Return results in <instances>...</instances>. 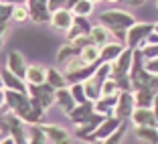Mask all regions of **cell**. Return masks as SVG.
<instances>
[{
  "instance_id": "cell-18",
  "label": "cell",
  "mask_w": 158,
  "mask_h": 144,
  "mask_svg": "<svg viewBox=\"0 0 158 144\" xmlns=\"http://www.w3.org/2000/svg\"><path fill=\"white\" fill-rule=\"evenodd\" d=\"M132 93H134V102L138 110H152L154 100H156V93L152 89H136Z\"/></svg>"
},
{
  "instance_id": "cell-30",
  "label": "cell",
  "mask_w": 158,
  "mask_h": 144,
  "mask_svg": "<svg viewBox=\"0 0 158 144\" xmlns=\"http://www.w3.org/2000/svg\"><path fill=\"white\" fill-rule=\"evenodd\" d=\"M73 27H77L83 35H91L93 24H91V20H89L87 16H73Z\"/></svg>"
},
{
  "instance_id": "cell-20",
  "label": "cell",
  "mask_w": 158,
  "mask_h": 144,
  "mask_svg": "<svg viewBox=\"0 0 158 144\" xmlns=\"http://www.w3.org/2000/svg\"><path fill=\"white\" fill-rule=\"evenodd\" d=\"M45 81H47V67L28 65V69H27V83L28 85H43Z\"/></svg>"
},
{
  "instance_id": "cell-38",
  "label": "cell",
  "mask_w": 158,
  "mask_h": 144,
  "mask_svg": "<svg viewBox=\"0 0 158 144\" xmlns=\"http://www.w3.org/2000/svg\"><path fill=\"white\" fill-rule=\"evenodd\" d=\"M152 112H154V116H156V120H158V93H156V100H154V106H152Z\"/></svg>"
},
{
  "instance_id": "cell-1",
  "label": "cell",
  "mask_w": 158,
  "mask_h": 144,
  "mask_svg": "<svg viewBox=\"0 0 158 144\" xmlns=\"http://www.w3.org/2000/svg\"><path fill=\"white\" fill-rule=\"evenodd\" d=\"M136 23H138L136 16L126 8H107L103 12H99V16H98V24L107 28V33L112 35L114 41L120 43V45H126V33Z\"/></svg>"
},
{
  "instance_id": "cell-28",
  "label": "cell",
  "mask_w": 158,
  "mask_h": 144,
  "mask_svg": "<svg viewBox=\"0 0 158 144\" xmlns=\"http://www.w3.org/2000/svg\"><path fill=\"white\" fill-rule=\"evenodd\" d=\"M12 20H14V23H27V20H31V14H28L27 4H14Z\"/></svg>"
},
{
  "instance_id": "cell-5",
  "label": "cell",
  "mask_w": 158,
  "mask_h": 144,
  "mask_svg": "<svg viewBox=\"0 0 158 144\" xmlns=\"http://www.w3.org/2000/svg\"><path fill=\"white\" fill-rule=\"evenodd\" d=\"M136 110V102H134V93L132 91H120L118 93V104L114 108V116L120 122L130 120L132 114Z\"/></svg>"
},
{
  "instance_id": "cell-36",
  "label": "cell",
  "mask_w": 158,
  "mask_h": 144,
  "mask_svg": "<svg viewBox=\"0 0 158 144\" xmlns=\"http://www.w3.org/2000/svg\"><path fill=\"white\" fill-rule=\"evenodd\" d=\"M81 35H83V33H81V31H79L77 27L69 28V31H67V43H73L75 39H79V37H81Z\"/></svg>"
},
{
  "instance_id": "cell-29",
  "label": "cell",
  "mask_w": 158,
  "mask_h": 144,
  "mask_svg": "<svg viewBox=\"0 0 158 144\" xmlns=\"http://www.w3.org/2000/svg\"><path fill=\"white\" fill-rule=\"evenodd\" d=\"M69 91H71V95H73V100H75V104H77V106H81V104H85V102H87V95H85L83 83L69 85Z\"/></svg>"
},
{
  "instance_id": "cell-12",
  "label": "cell",
  "mask_w": 158,
  "mask_h": 144,
  "mask_svg": "<svg viewBox=\"0 0 158 144\" xmlns=\"http://www.w3.org/2000/svg\"><path fill=\"white\" fill-rule=\"evenodd\" d=\"M130 120L134 124V128H142V126H146V128H158V120H156L152 110H138L136 108Z\"/></svg>"
},
{
  "instance_id": "cell-43",
  "label": "cell",
  "mask_w": 158,
  "mask_h": 144,
  "mask_svg": "<svg viewBox=\"0 0 158 144\" xmlns=\"http://www.w3.org/2000/svg\"><path fill=\"white\" fill-rule=\"evenodd\" d=\"M154 33L158 35V23H154Z\"/></svg>"
},
{
  "instance_id": "cell-14",
  "label": "cell",
  "mask_w": 158,
  "mask_h": 144,
  "mask_svg": "<svg viewBox=\"0 0 158 144\" xmlns=\"http://www.w3.org/2000/svg\"><path fill=\"white\" fill-rule=\"evenodd\" d=\"M124 51H126V45H120V43H116V41L107 43L106 47L99 49V63H110V65H112L114 61H118V57Z\"/></svg>"
},
{
  "instance_id": "cell-15",
  "label": "cell",
  "mask_w": 158,
  "mask_h": 144,
  "mask_svg": "<svg viewBox=\"0 0 158 144\" xmlns=\"http://www.w3.org/2000/svg\"><path fill=\"white\" fill-rule=\"evenodd\" d=\"M93 114H95L93 102H85V104H81V106H75V110L69 114V120L73 122L75 126H81V124H85Z\"/></svg>"
},
{
  "instance_id": "cell-11",
  "label": "cell",
  "mask_w": 158,
  "mask_h": 144,
  "mask_svg": "<svg viewBox=\"0 0 158 144\" xmlns=\"http://www.w3.org/2000/svg\"><path fill=\"white\" fill-rule=\"evenodd\" d=\"M0 77H2L4 89H8V91H19V93H28V83L24 79H19L16 75H12L6 67L0 69Z\"/></svg>"
},
{
  "instance_id": "cell-40",
  "label": "cell",
  "mask_w": 158,
  "mask_h": 144,
  "mask_svg": "<svg viewBox=\"0 0 158 144\" xmlns=\"http://www.w3.org/2000/svg\"><path fill=\"white\" fill-rule=\"evenodd\" d=\"M6 106V100H4V91H0V110Z\"/></svg>"
},
{
  "instance_id": "cell-3",
  "label": "cell",
  "mask_w": 158,
  "mask_h": 144,
  "mask_svg": "<svg viewBox=\"0 0 158 144\" xmlns=\"http://www.w3.org/2000/svg\"><path fill=\"white\" fill-rule=\"evenodd\" d=\"M154 33V23H136L134 27L126 33V49L136 51V49H144L146 39Z\"/></svg>"
},
{
  "instance_id": "cell-21",
  "label": "cell",
  "mask_w": 158,
  "mask_h": 144,
  "mask_svg": "<svg viewBox=\"0 0 158 144\" xmlns=\"http://www.w3.org/2000/svg\"><path fill=\"white\" fill-rule=\"evenodd\" d=\"M134 136L144 144H158V128H134Z\"/></svg>"
},
{
  "instance_id": "cell-13",
  "label": "cell",
  "mask_w": 158,
  "mask_h": 144,
  "mask_svg": "<svg viewBox=\"0 0 158 144\" xmlns=\"http://www.w3.org/2000/svg\"><path fill=\"white\" fill-rule=\"evenodd\" d=\"M41 130L45 132L47 140L51 144H63L65 140H69V132L65 130V128H61V126L57 124H41Z\"/></svg>"
},
{
  "instance_id": "cell-17",
  "label": "cell",
  "mask_w": 158,
  "mask_h": 144,
  "mask_svg": "<svg viewBox=\"0 0 158 144\" xmlns=\"http://www.w3.org/2000/svg\"><path fill=\"white\" fill-rule=\"evenodd\" d=\"M55 104L59 106V110L63 112V114H67L69 116L71 112L75 110V100H73V95H71V91H69V87H63V89H57L55 91Z\"/></svg>"
},
{
  "instance_id": "cell-42",
  "label": "cell",
  "mask_w": 158,
  "mask_h": 144,
  "mask_svg": "<svg viewBox=\"0 0 158 144\" xmlns=\"http://www.w3.org/2000/svg\"><path fill=\"white\" fill-rule=\"evenodd\" d=\"M0 91H4V83H2V77H0Z\"/></svg>"
},
{
  "instance_id": "cell-24",
  "label": "cell",
  "mask_w": 158,
  "mask_h": 144,
  "mask_svg": "<svg viewBox=\"0 0 158 144\" xmlns=\"http://www.w3.org/2000/svg\"><path fill=\"white\" fill-rule=\"evenodd\" d=\"M75 57H79V51L75 49L71 43H63V45L59 47V51H57V61H59L61 65H65V63H69L71 59H75Z\"/></svg>"
},
{
  "instance_id": "cell-4",
  "label": "cell",
  "mask_w": 158,
  "mask_h": 144,
  "mask_svg": "<svg viewBox=\"0 0 158 144\" xmlns=\"http://www.w3.org/2000/svg\"><path fill=\"white\" fill-rule=\"evenodd\" d=\"M28 95L33 98V102H37L43 110H51L55 106V89L51 85H28Z\"/></svg>"
},
{
  "instance_id": "cell-7",
  "label": "cell",
  "mask_w": 158,
  "mask_h": 144,
  "mask_svg": "<svg viewBox=\"0 0 158 144\" xmlns=\"http://www.w3.org/2000/svg\"><path fill=\"white\" fill-rule=\"evenodd\" d=\"M27 8H28V14H31V20L33 23H37V24L49 23L51 24L53 14L47 8V2H43V0H31V2H27Z\"/></svg>"
},
{
  "instance_id": "cell-8",
  "label": "cell",
  "mask_w": 158,
  "mask_h": 144,
  "mask_svg": "<svg viewBox=\"0 0 158 144\" xmlns=\"http://www.w3.org/2000/svg\"><path fill=\"white\" fill-rule=\"evenodd\" d=\"M120 126H122V122L118 120L116 116H114V118H107V120L103 122L102 126H99L98 130H95V134H93V136H89V138L85 140V142H98V144H102L103 140H107V138H110V136H112L114 132H116L118 128H120Z\"/></svg>"
},
{
  "instance_id": "cell-33",
  "label": "cell",
  "mask_w": 158,
  "mask_h": 144,
  "mask_svg": "<svg viewBox=\"0 0 158 144\" xmlns=\"http://www.w3.org/2000/svg\"><path fill=\"white\" fill-rule=\"evenodd\" d=\"M71 45H73L75 49H77L79 53H81L83 49H87V47H93L95 43H93V39L89 37V35H81V37H79V39H75V41L71 43Z\"/></svg>"
},
{
  "instance_id": "cell-39",
  "label": "cell",
  "mask_w": 158,
  "mask_h": 144,
  "mask_svg": "<svg viewBox=\"0 0 158 144\" xmlns=\"http://www.w3.org/2000/svg\"><path fill=\"white\" fill-rule=\"evenodd\" d=\"M0 144H16V142H14V140L10 138V136H6V138H2V140H0Z\"/></svg>"
},
{
  "instance_id": "cell-19",
  "label": "cell",
  "mask_w": 158,
  "mask_h": 144,
  "mask_svg": "<svg viewBox=\"0 0 158 144\" xmlns=\"http://www.w3.org/2000/svg\"><path fill=\"white\" fill-rule=\"evenodd\" d=\"M47 85H51L53 89H63V87H69V83H67L65 79V73L63 71H59L57 67H47Z\"/></svg>"
},
{
  "instance_id": "cell-44",
  "label": "cell",
  "mask_w": 158,
  "mask_h": 144,
  "mask_svg": "<svg viewBox=\"0 0 158 144\" xmlns=\"http://www.w3.org/2000/svg\"><path fill=\"white\" fill-rule=\"evenodd\" d=\"M0 140H2V132H0Z\"/></svg>"
},
{
  "instance_id": "cell-16",
  "label": "cell",
  "mask_w": 158,
  "mask_h": 144,
  "mask_svg": "<svg viewBox=\"0 0 158 144\" xmlns=\"http://www.w3.org/2000/svg\"><path fill=\"white\" fill-rule=\"evenodd\" d=\"M51 27L55 28V31H69V28H73V12L67 8H61L59 12H55L51 16Z\"/></svg>"
},
{
  "instance_id": "cell-34",
  "label": "cell",
  "mask_w": 158,
  "mask_h": 144,
  "mask_svg": "<svg viewBox=\"0 0 158 144\" xmlns=\"http://www.w3.org/2000/svg\"><path fill=\"white\" fill-rule=\"evenodd\" d=\"M142 55H144L146 61L158 59V45H146L144 49H142Z\"/></svg>"
},
{
  "instance_id": "cell-2",
  "label": "cell",
  "mask_w": 158,
  "mask_h": 144,
  "mask_svg": "<svg viewBox=\"0 0 158 144\" xmlns=\"http://www.w3.org/2000/svg\"><path fill=\"white\" fill-rule=\"evenodd\" d=\"M0 132H2V138L10 136L16 144H28L27 126L20 118L14 116L12 112H0Z\"/></svg>"
},
{
  "instance_id": "cell-6",
  "label": "cell",
  "mask_w": 158,
  "mask_h": 144,
  "mask_svg": "<svg viewBox=\"0 0 158 144\" xmlns=\"http://www.w3.org/2000/svg\"><path fill=\"white\" fill-rule=\"evenodd\" d=\"M6 69L10 71L12 75H16L19 79H24L27 81V69H28V63L24 59V55L20 51H10L6 55Z\"/></svg>"
},
{
  "instance_id": "cell-22",
  "label": "cell",
  "mask_w": 158,
  "mask_h": 144,
  "mask_svg": "<svg viewBox=\"0 0 158 144\" xmlns=\"http://www.w3.org/2000/svg\"><path fill=\"white\" fill-rule=\"evenodd\" d=\"M12 10H14V4H10V2H0V35H2V37L6 35L8 23L12 20Z\"/></svg>"
},
{
  "instance_id": "cell-9",
  "label": "cell",
  "mask_w": 158,
  "mask_h": 144,
  "mask_svg": "<svg viewBox=\"0 0 158 144\" xmlns=\"http://www.w3.org/2000/svg\"><path fill=\"white\" fill-rule=\"evenodd\" d=\"M130 69H132V51L126 49L118 61L112 63V79H120V77H130Z\"/></svg>"
},
{
  "instance_id": "cell-32",
  "label": "cell",
  "mask_w": 158,
  "mask_h": 144,
  "mask_svg": "<svg viewBox=\"0 0 158 144\" xmlns=\"http://www.w3.org/2000/svg\"><path fill=\"white\" fill-rule=\"evenodd\" d=\"M126 130H128V128H126V122H122L120 128H118L107 140H103L102 144H122V140H124V136H126Z\"/></svg>"
},
{
  "instance_id": "cell-26",
  "label": "cell",
  "mask_w": 158,
  "mask_h": 144,
  "mask_svg": "<svg viewBox=\"0 0 158 144\" xmlns=\"http://www.w3.org/2000/svg\"><path fill=\"white\" fill-rule=\"evenodd\" d=\"M81 61H83L85 65H99V47H87L83 51L79 53Z\"/></svg>"
},
{
  "instance_id": "cell-27",
  "label": "cell",
  "mask_w": 158,
  "mask_h": 144,
  "mask_svg": "<svg viewBox=\"0 0 158 144\" xmlns=\"http://www.w3.org/2000/svg\"><path fill=\"white\" fill-rule=\"evenodd\" d=\"M49 140H47L45 132L41 130V126H31L28 128V144H47Z\"/></svg>"
},
{
  "instance_id": "cell-31",
  "label": "cell",
  "mask_w": 158,
  "mask_h": 144,
  "mask_svg": "<svg viewBox=\"0 0 158 144\" xmlns=\"http://www.w3.org/2000/svg\"><path fill=\"white\" fill-rule=\"evenodd\" d=\"M118 93H120V87H118L116 79L110 77L102 87V98H110V95H118Z\"/></svg>"
},
{
  "instance_id": "cell-41",
  "label": "cell",
  "mask_w": 158,
  "mask_h": 144,
  "mask_svg": "<svg viewBox=\"0 0 158 144\" xmlns=\"http://www.w3.org/2000/svg\"><path fill=\"white\" fill-rule=\"evenodd\" d=\"M2 45H4V37L0 35V51H2Z\"/></svg>"
},
{
  "instance_id": "cell-37",
  "label": "cell",
  "mask_w": 158,
  "mask_h": 144,
  "mask_svg": "<svg viewBox=\"0 0 158 144\" xmlns=\"http://www.w3.org/2000/svg\"><path fill=\"white\" fill-rule=\"evenodd\" d=\"M146 45H158V35H156V33H152L148 39H146Z\"/></svg>"
},
{
  "instance_id": "cell-45",
  "label": "cell",
  "mask_w": 158,
  "mask_h": 144,
  "mask_svg": "<svg viewBox=\"0 0 158 144\" xmlns=\"http://www.w3.org/2000/svg\"><path fill=\"white\" fill-rule=\"evenodd\" d=\"M156 8H158V2H156Z\"/></svg>"
},
{
  "instance_id": "cell-10",
  "label": "cell",
  "mask_w": 158,
  "mask_h": 144,
  "mask_svg": "<svg viewBox=\"0 0 158 144\" xmlns=\"http://www.w3.org/2000/svg\"><path fill=\"white\" fill-rule=\"evenodd\" d=\"M107 118H103V116H99V114H93L91 118H89L87 122H85V124H81V126H77V130H75V136H77L79 140H87L89 136H93L95 134V130H98L99 126L103 124V122H106Z\"/></svg>"
},
{
  "instance_id": "cell-25",
  "label": "cell",
  "mask_w": 158,
  "mask_h": 144,
  "mask_svg": "<svg viewBox=\"0 0 158 144\" xmlns=\"http://www.w3.org/2000/svg\"><path fill=\"white\" fill-rule=\"evenodd\" d=\"M93 8H95V2H91V0H77L73 4V16H87L93 12Z\"/></svg>"
},
{
  "instance_id": "cell-23",
  "label": "cell",
  "mask_w": 158,
  "mask_h": 144,
  "mask_svg": "<svg viewBox=\"0 0 158 144\" xmlns=\"http://www.w3.org/2000/svg\"><path fill=\"white\" fill-rule=\"evenodd\" d=\"M89 37L93 39V43H95V47H99V49H102V47H106L107 43H112V35L107 33V28H103L102 24H93V28H91V35H89Z\"/></svg>"
},
{
  "instance_id": "cell-35",
  "label": "cell",
  "mask_w": 158,
  "mask_h": 144,
  "mask_svg": "<svg viewBox=\"0 0 158 144\" xmlns=\"http://www.w3.org/2000/svg\"><path fill=\"white\" fill-rule=\"evenodd\" d=\"M144 69L148 71L150 75H158V59H154V61H146Z\"/></svg>"
}]
</instances>
